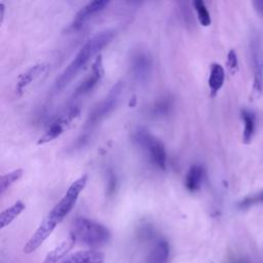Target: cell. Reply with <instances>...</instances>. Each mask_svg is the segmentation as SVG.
Here are the masks:
<instances>
[{"mask_svg": "<svg viewBox=\"0 0 263 263\" xmlns=\"http://www.w3.org/2000/svg\"><path fill=\"white\" fill-rule=\"evenodd\" d=\"M115 29H105L93 35L82 47V49L78 50L74 59L69 63V65L64 69V71L57 78L54 85L55 91H62L64 87L73 80V77L81 71V69L89 63V61L94 56L97 55L103 48L108 45L113 39V37H115Z\"/></svg>", "mask_w": 263, "mask_h": 263, "instance_id": "cell-1", "label": "cell"}, {"mask_svg": "<svg viewBox=\"0 0 263 263\" xmlns=\"http://www.w3.org/2000/svg\"><path fill=\"white\" fill-rule=\"evenodd\" d=\"M71 233L75 235L76 240L91 247L102 246L110 239V231L106 227L83 217L75 219Z\"/></svg>", "mask_w": 263, "mask_h": 263, "instance_id": "cell-2", "label": "cell"}, {"mask_svg": "<svg viewBox=\"0 0 263 263\" xmlns=\"http://www.w3.org/2000/svg\"><path fill=\"white\" fill-rule=\"evenodd\" d=\"M133 142L147 155L150 163L156 168L164 170L166 165V153L164 144L145 128L134 131Z\"/></svg>", "mask_w": 263, "mask_h": 263, "instance_id": "cell-3", "label": "cell"}, {"mask_svg": "<svg viewBox=\"0 0 263 263\" xmlns=\"http://www.w3.org/2000/svg\"><path fill=\"white\" fill-rule=\"evenodd\" d=\"M122 87H124V84H122L121 82H116L112 86V89L110 90L106 97H105L102 101H100L97 105H95L92 111L89 113V116L86 118L85 125L83 127V135L80 139V141L82 140L83 142L87 138L89 132H91L101 120H103L113 109L115 108L118 98L122 91Z\"/></svg>", "mask_w": 263, "mask_h": 263, "instance_id": "cell-4", "label": "cell"}, {"mask_svg": "<svg viewBox=\"0 0 263 263\" xmlns=\"http://www.w3.org/2000/svg\"><path fill=\"white\" fill-rule=\"evenodd\" d=\"M86 182L87 175H82V176L76 179L71 185L69 186L62 199L59 201V203L54 207V209L49 212V214L47 216V218L51 223H54L57 226L60 222H62L63 219L73 209L78 199V197L81 195V192L86 185Z\"/></svg>", "mask_w": 263, "mask_h": 263, "instance_id": "cell-5", "label": "cell"}, {"mask_svg": "<svg viewBox=\"0 0 263 263\" xmlns=\"http://www.w3.org/2000/svg\"><path fill=\"white\" fill-rule=\"evenodd\" d=\"M81 109L76 105H70L62 112L52 117L47 126L45 133L39 138L37 144H45L52 141L64 133L71 122L80 115Z\"/></svg>", "mask_w": 263, "mask_h": 263, "instance_id": "cell-6", "label": "cell"}, {"mask_svg": "<svg viewBox=\"0 0 263 263\" xmlns=\"http://www.w3.org/2000/svg\"><path fill=\"white\" fill-rule=\"evenodd\" d=\"M250 51L254 72L253 96L255 99H259L263 92V50L261 35L258 32L253 34L251 38Z\"/></svg>", "mask_w": 263, "mask_h": 263, "instance_id": "cell-7", "label": "cell"}, {"mask_svg": "<svg viewBox=\"0 0 263 263\" xmlns=\"http://www.w3.org/2000/svg\"><path fill=\"white\" fill-rule=\"evenodd\" d=\"M130 65L135 81L144 83L149 80L152 70V60L147 50L142 49H135L132 52Z\"/></svg>", "mask_w": 263, "mask_h": 263, "instance_id": "cell-8", "label": "cell"}, {"mask_svg": "<svg viewBox=\"0 0 263 263\" xmlns=\"http://www.w3.org/2000/svg\"><path fill=\"white\" fill-rule=\"evenodd\" d=\"M103 75H104L103 60H102V56L99 55L97 58H96L95 62L93 63L92 70L89 76L85 77V80L77 86V89L73 93L72 99L80 98L82 97V96H84L87 93H90L94 87L100 82Z\"/></svg>", "mask_w": 263, "mask_h": 263, "instance_id": "cell-9", "label": "cell"}, {"mask_svg": "<svg viewBox=\"0 0 263 263\" xmlns=\"http://www.w3.org/2000/svg\"><path fill=\"white\" fill-rule=\"evenodd\" d=\"M108 4L109 1H107V0H95V1L86 3L76 13L73 17V21L70 23L67 27V31H75L82 28V25L89 20L93 15L103 11Z\"/></svg>", "mask_w": 263, "mask_h": 263, "instance_id": "cell-10", "label": "cell"}, {"mask_svg": "<svg viewBox=\"0 0 263 263\" xmlns=\"http://www.w3.org/2000/svg\"><path fill=\"white\" fill-rule=\"evenodd\" d=\"M55 229H56V225L52 224L48 218H46L45 220L41 222V224L39 225L36 231L33 233V235L30 238L28 243L25 245L24 253L30 254L36 249H38L43 244V242H45L51 234V232L54 231Z\"/></svg>", "mask_w": 263, "mask_h": 263, "instance_id": "cell-11", "label": "cell"}, {"mask_svg": "<svg viewBox=\"0 0 263 263\" xmlns=\"http://www.w3.org/2000/svg\"><path fill=\"white\" fill-rule=\"evenodd\" d=\"M47 68L48 64L38 63L30 67L27 71H25L23 74H21L16 85V93L17 95H22L24 91L27 89V86H29L34 81H36L42 73H45Z\"/></svg>", "mask_w": 263, "mask_h": 263, "instance_id": "cell-12", "label": "cell"}, {"mask_svg": "<svg viewBox=\"0 0 263 263\" xmlns=\"http://www.w3.org/2000/svg\"><path fill=\"white\" fill-rule=\"evenodd\" d=\"M76 241L77 240L75 238V235L73 233H70V235L65 241H63L59 245V246H57L54 250L50 251L48 254L45 261H43L42 263H57L61 258H63L66 254L74 247Z\"/></svg>", "mask_w": 263, "mask_h": 263, "instance_id": "cell-13", "label": "cell"}, {"mask_svg": "<svg viewBox=\"0 0 263 263\" xmlns=\"http://www.w3.org/2000/svg\"><path fill=\"white\" fill-rule=\"evenodd\" d=\"M62 263H104V254L95 251H80L67 257Z\"/></svg>", "mask_w": 263, "mask_h": 263, "instance_id": "cell-14", "label": "cell"}, {"mask_svg": "<svg viewBox=\"0 0 263 263\" xmlns=\"http://www.w3.org/2000/svg\"><path fill=\"white\" fill-rule=\"evenodd\" d=\"M204 168L199 164L191 165L185 177V187L190 192H196L199 189L204 179Z\"/></svg>", "mask_w": 263, "mask_h": 263, "instance_id": "cell-15", "label": "cell"}, {"mask_svg": "<svg viewBox=\"0 0 263 263\" xmlns=\"http://www.w3.org/2000/svg\"><path fill=\"white\" fill-rule=\"evenodd\" d=\"M225 80V72L223 67L218 64L213 63L211 65V70H210V76H209V86L211 90V95L216 96L217 93L220 91L224 83Z\"/></svg>", "mask_w": 263, "mask_h": 263, "instance_id": "cell-16", "label": "cell"}, {"mask_svg": "<svg viewBox=\"0 0 263 263\" xmlns=\"http://www.w3.org/2000/svg\"><path fill=\"white\" fill-rule=\"evenodd\" d=\"M169 244L164 240H159L150 251L148 263H166L169 257Z\"/></svg>", "mask_w": 263, "mask_h": 263, "instance_id": "cell-17", "label": "cell"}, {"mask_svg": "<svg viewBox=\"0 0 263 263\" xmlns=\"http://www.w3.org/2000/svg\"><path fill=\"white\" fill-rule=\"evenodd\" d=\"M172 108H173V98L171 96L165 95L154 102L150 109V113L154 117H164L170 115Z\"/></svg>", "mask_w": 263, "mask_h": 263, "instance_id": "cell-18", "label": "cell"}, {"mask_svg": "<svg viewBox=\"0 0 263 263\" xmlns=\"http://www.w3.org/2000/svg\"><path fill=\"white\" fill-rule=\"evenodd\" d=\"M25 210V204L21 200H17L12 207L7 208L6 210L0 214V227L4 229L5 226L11 224L15 219L19 216Z\"/></svg>", "mask_w": 263, "mask_h": 263, "instance_id": "cell-19", "label": "cell"}, {"mask_svg": "<svg viewBox=\"0 0 263 263\" xmlns=\"http://www.w3.org/2000/svg\"><path fill=\"white\" fill-rule=\"evenodd\" d=\"M242 118L244 120V125H245L243 140L245 144H249L251 143L253 136H254V132H255V116H254L253 113L249 111L243 110Z\"/></svg>", "mask_w": 263, "mask_h": 263, "instance_id": "cell-20", "label": "cell"}, {"mask_svg": "<svg viewBox=\"0 0 263 263\" xmlns=\"http://www.w3.org/2000/svg\"><path fill=\"white\" fill-rule=\"evenodd\" d=\"M192 6H194L197 14V19L201 26L208 27V26L211 25V16H210V13L203 0H195L192 2Z\"/></svg>", "mask_w": 263, "mask_h": 263, "instance_id": "cell-21", "label": "cell"}, {"mask_svg": "<svg viewBox=\"0 0 263 263\" xmlns=\"http://www.w3.org/2000/svg\"><path fill=\"white\" fill-rule=\"evenodd\" d=\"M23 175V170L17 169L11 173H7L5 175H2L0 178V194L3 195L5 190L10 188L15 182L19 180Z\"/></svg>", "mask_w": 263, "mask_h": 263, "instance_id": "cell-22", "label": "cell"}, {"mask_svg": "<svg viewBox=\"0 0 263 263\" xmlns=\"http://www.w3.org/2000/svg\"><path fill=\"white\" fill-rule=\"evenodd\" d=\"M260 204H263V190L260 191L259 194H256V195L248 197H245L243 200L240 201L238 207L241 210H246V209H249L253 206L260 205Z\"/></svg>", "mask_w": 263, "mask_h": 263, "instance_id": "cell-23", "label": "cell"}, {"mask_svg": "<svg viewBox=\"0 0 263 263\" xmlns=\"http://www.w3.org/2000/svg\"><path fill=\"white\" fill-rule=\"evenodd\" d=\"M227 67H229L230 71L234 74L239 69V61H238V56H236V52L234 49H230L229 55H227Z\"/></svg>", "mask_w": 263, "mask_h": 263, "instance_id": "cell-24", "label": "cell"}, {"mask_svg": "<svg viewBox=\"0 0 263 263\" xmlns=\"http://www.w3.org/2000/svg\"><path fill=\"white\" fill-rule=\"evenodd\" d=\"M181 5V16H182V19L184 20V22H185L186 25H192L194 24V16H192V14L190 12V10L188 7H183V2L180 3Z\"/></svg>", "mask_w": 263, "mask_h": 263, "instance_id": "cell-25", "label": "cell"}, {"mask_svg": "<svg viewBox=\"0 0 263 263\" xmlns=\"http://www.w3.org/2000/svg\"><path fill=\"white\" fill-rule=\"evenodd\" d=\"M107 191L109 195H112L113 192L115 191L116 188V176L113 172H109L108 173V179H107Z\"/></svg>", "mask_w": 263, "mask_h": 263, "instance_id": "cell-26", "label": "cell"}, {"mask_svg": "<svg viewBox=\"0 0 263 263\" xmlns=\"http://www.w3.org/2000/svg\"><path fill=\"white\" fill-rule=\"evenodd\" d=\"M254 5H255V8L258 14L263 16V1H254Z\"/></svg>", "mask_w": 263, "mask_h": 263, "instance_id": "cell-27", "label": "cell"}, {"mask_svg": "<svg viewBox=\"0 0 263 263\" xmlns=\"http://www.w3.org/2000/svg\"><path fill=\"white\" fill-rule=\"evenodd\" d=\"M4 11H5V6L3 2H0V22L2 23L3 17H4Z\"/></svg>", "mask_w": 263, "mask_h": 263, "instance_id": "cell-28", "label": "cell"}, {"mask_svg": "<svg viewBox=\"0 0 263 263\" xmlns=\"http://www.w3.org/2000/svg\"><path fill=\"white\" fill-rule=\"evenodd\" d=\"M233 263H249V262L246 260H235Z\"/></svg>", "mask_w": 263, "mask_h": 263, "instance_id": "cell-29", "label": "cell"}]
</instances>
